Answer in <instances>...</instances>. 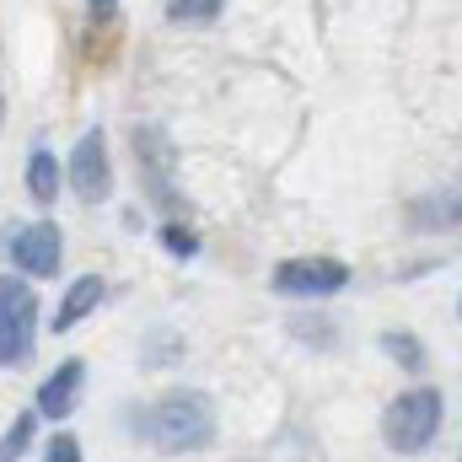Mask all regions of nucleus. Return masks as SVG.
Instances as JSON below:
<instances>
[{
	"mask_svg": "<svg viewBox=\"0 0 462 462\" xmlns=\"http://www.w3.org/2000/svg\"><path fill=\"white\" fill-rule=\"evenodd\" d=\"M43 462H81V441L76 436H49V452H43Z\"/></svg>",
	"mask_w": 462,
	"mask_h": 462,
	"instance_id": "nucleus-15",
	"label": "nucleus"
},
{
	"mask_svg": "<svg viewBox=\"0 0 462 462\" xmlns=\"http://www.w3.org/2000/svg\"><path fill=\"white\" fill-rule=\"evenodd\" d=\"M420 226L425 231H436V226H457V189H447V194H430L425 205H420Z\"/></svg>",
	"mask_w": 462,
	"mask_h": 462,
	"instance_id": "nucleus-11",
	"label": "nucleus"
},
{
	"mask_svg": "<svg viewBox=\"0 0 462 462\" xmlns=\"http://www.w3.org/2000/svg\"><path fill=\"white\" fill-rule=\"evenodd\" d=\"M162 247H167L172 258H194V253H199V236L189 226H162Z\"/></svg>",
	"mask_w": 462,
	"mask_h": 462,
	"instance_id": "nucleus-14",
	"label": "nucleus"
},
{
	"mask_svg": "<svg viewBox=\"0 0 462 462\" xmlns=\"http://www.w3.org/2000/svg\"><path fill=\"white\" fill-rule=\"evenodd\" d=\"M97 301H103V280H97V274H81V280L65 291L60 312H54V334H70L81 318H92V312H97Z\"/></svg>",
	"mask_w": 462,
	"mask_h": 462,
	"instance_id": "nucleus-8",
	"label": "nucleus"
},
{
	"mask_svg": "<svg viewBox=\"0 0 462 462\" xmlns=\"http://www.w3.org/2000/svg\"><path fill=\"white\" fill-rule=\"evenodd\" d=\"M32 425H38V414H16V420H11V430L0 436V462H22L27 457V447H32Z\"/></svg>",
	"mask_w": 462,
	"mask_h": 462,
	"instance_id": "nucleus-10",
	"label": "nucleus"
},
{
	"mask_svg": "<svg viewBox=\"0 0 462 462\" xmlns=\"http://www.w3.org/2000/svg\"><path fill=\"white\" fill-rule=\"evenodd\" d=\"M60 183H65V167L54 162V151H32V156H27V194H32L38 205H54Z\"/></svg>",
	"mask_w": 462,
	"mask_h": 462,
	"instance_id": "nucleus-9",
	"label": "nucleus"
},
{
	"mask_svg": "<svg viewBox=\"0 0 462 462\" xmlns=\"http://www.w3.org/2000/svg\"><path fill=\"white\" fill-rule=\"evenodd\" d=\"M60 253H65V236L54 221H32L11 236V258L27 269V274H54L60 269Z\"/></svg>",
	"mask_w": 462,
	"mask_h": 462,
	"instance_id": "nucleus-6",
	"label": "nucleus"
},
{
	"mask_svg": "<svg viewBox=\"0 0 462 462\" xmlns=\"http://www.w3.org/2000/svg\"><path fill=\"white\" fill-rule=\"evenodd\" d=\"M65 172H70V189H76L87 205H103V199L114 194V162H108V140H103V129H92V134L76 140Z\"/></svg>",
	"mask_w": 462,
	"mask_h": 462,
	"instance_id": "nucleus-5",
	"label": "nucleus"
},
{
	"mask_svg": "<svg viewBox=\"0 0 462 462\" xmlns=\"http://www.w3.org/2000/svg\"><path fill=\"white\" fill-rule=\"evenodd\" d=\"M382 345H387V355H393V360H403L409 371H420V365H425V349H420V339H414V334H382Z\"/></svg>",
	"mask_w": 462,
	"mask_h": 462,
	"instance_id": "nucleus-12",
	"label": "nucleus"
},
{
	"mask_svg": "<svg viewBox=\"0 0 462 462\" xmlns=\"http://www.w3.org/2000/svg\"><path fill=\"white\" fill-rule=\"evenodd\" d=\"M38 334V296L27 280L0 274V365H22Z\"/></svg>",
	"mask_w": 462,
	"mask_h": 462,
	"instance_id": "nucleus-3",
	"label": "nucleus"
},
{
	"mask_svg": "<svg viewBox=\"0 0 462 462\" xmlns=\"http://www.w3.org/2000/svg\"><path fill=\"white\" fill-rule=\"evenodd\" d=\"M81 382H87V365H81V360L54 365V371L43 376V387H38V414H43V420H65V414L81 403Z\"/></svg>",
	"mask_w": 462,
	"mask_h": 462,
	"instance_id": "nucleus-7",
	"label": "nucleus"
},
{
	"mask_svg": "<svg viewBox=\"0 0 462 462\" xmlns=\"http://www.w3.org/2000/svg\"><path fill=\"white\" fill-rule=\"evenodd\" d=\"M221 5H226V0H172L167 16H172V22H210Z\"/></svg>",
	"mask_w": 462,
	"mask_h": 462,
	"instance_id": "nucleus-13",
	"label": "nucleus"
},
{
	"mask_svg": "<svg viewBox=\"0 0 462 462\" xmlns=\"http://www.w3.org/2000/svg\"><path fill=\"white\" fill-rule=\"evenodd\" d=\"M349 285V269L339 258H285L280 269H274V291L280 296H307V301H318V296H339Z\"/></svg>",
	"mask_w": 462,
	"mask_h": 462,
	"instance_id": "nucleus-4",
	"label": "nucleus"
},
{
	"mask_svg": "<svg viewBox=\"0 0 462 462\" xmlns=\"http://www.w3.org/2000/svg\"><path fill=\"white\" fill-rule=\"evenodd\" d=\"M441 414H447V403H441L436 387H409V393H398V398L387 403V414H382V441H387L398 457H414V452H425V447L436 441Z\"/></svg>",
	"mask_w": 462,
	"mask_h": 462,
	"instance_id": "nucleus-2",
	"label": "nucleus"
},
{
	"mask_svg": "<svg viewBox=\"0 0 462 462\" xmlns=\"http://www.w3.org/2000/svg\"><path fill=\"white\" fill-rule=\"evenodd\" d=\"M151 441L156 452H199L216 441V403L205 393H167L151 409Z\"/></svg>",
	"mask_w": 462,
	"mask_h": 462,
	"instance_id": "nucleus-1",
	"label": "nucleus"
},
{
	"mask_svg": "<svg viewBox=\"0 0 462 462\" xmlns=\"http://www.w3.org/2000/svg\"><path fill=\"white\" fill-rule=\"evenodd\" d=\"M92 16H103V22H108V16H114V0H92Z\"/></svg>",
	"mask_w": 462,
	"mask_h": 462,
	"instance_id": "nucleus-16",
	"label": "nucleus"
}]
</instances>
